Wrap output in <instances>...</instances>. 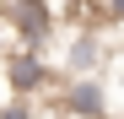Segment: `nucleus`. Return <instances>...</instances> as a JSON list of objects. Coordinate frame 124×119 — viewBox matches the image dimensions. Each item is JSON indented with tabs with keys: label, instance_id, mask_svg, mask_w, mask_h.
<instances>
[{
	"label": "nucleus",
	"instance_id": "1",
	"mask_svg": "<svg viewBox=\"0 0 124 119\" xmlns=\"http://www.w3.org/2000/svg\"><path fill=\"white\" fill-rule=\"evenodd\" d=\"M6 22H11V33H16V38H22V49H38V43L54 33V11L43 6V0H11Z\"/></svg>",
	"mask_w": 124,
	"mask_h": 119
},
{
	"label": "nucleus",
	"instance_id": "2",
	"mask_svg": "<svg viewBox=\"0 0 124 119\" xmlns=\"http://www.w3.org/2000/svg\"><path fill=\"white\" fill-rule=\"evenodd\" d=\"M6 81H11V92L32 97L38 87H49V60L38 54V49H22V54H11V60H6Z\"/></svg>",
	"mask_w": 124,
	"mask_h": 119
},
{
	"label": "nucleus",
	"instance_id": "3",
	"mask_svg": "<svg viewBox=\"0 0 124 119\" xmlns=\"http://www.w3.org/2000/svg\"><path fill=\"white\" fill-rule=\"evenodd\" d=\"M65 108H70V114H92V119H102V114H108V92H102V81L76 76L70 92H65Z\"/></svg>",
	"mask_w": 124,
	"mask_h": 119
},
{
	"label": "nucleus",
	"instance_id": "4",
	"mask_svg": "<svg viewBox=\"0 0 124 119\" xmlns=\"http://www.w3.org/2000/svg\"><path fill=\"white\" fill-rule=\"evenodd\" d=\"M97 54H102V43H97L92 33H81L76 43H70V54H65V70H70V76H86V70L97 65Z\"/></svg>",
	"mask_w": 124,
	"mask_h": 119
},
{
	"label": "nucleus",
	"instance_id": "5",
	"mask_svg": "<svg viewBox=\"0 0 124 119\" xmlns=\"http://www.w3.org/2000/svg\"><path fill=\"white\" fill-rule=\"evenodd\" d=\"M0 119H32V103H27V97H22V92H16V97H11V103H6V108H0Z\"/></svg>",
	"mask_w": 124,
	"mask_h": 119
},
{
	"label": "nucleus",
	"instance_id": "6",
	"mask_svg": "<svg viewBox=\"0 0 124 119\" xmlns=\"http://www.w3.org/2000/svg\"><path fill=\"white\" fill-rule=\"evenodd\" d=\"M102 11H108L113 22H124V0H108V6H102Z\"/></svg>",
	"mask_w": 124,
	"mask_h": 119
}]
</instances>
